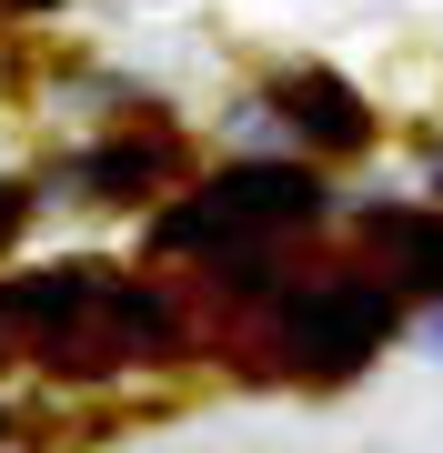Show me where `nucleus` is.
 Here are the masks:
<instances>
[{"label": "nucleus", "instance_id": "obj_3", "mask_svg": "<svg viewBox=\"0 0 443 453\" xmlns=\"http://www.w3.org/2000/svg\"><path fill=\"white\" fill-rule=\"evenodd\" d=\"M282 121H293L302 142H323V151H363L373 142V111H363L332 71H293V81H282Z\"/></svg>", "mask_w": 443, "mask_h": 453}, {"label": "nucleus", "instance_id": "obj_6", "mask_svg": "<svg viewBox=\"0 0 443 453\" xmlns=\"http://www.w3.org/2000/svg\"><path fill=\"white\" fill-rule=\"evenodd\" d=\"M11 11H50V0H11Z\"/></svg>", "mask_w": 443, "mask_h": 453}, {"label": "nucleus", "instance_id": "obj_2", "mask_svg": "<svg viewBox=\"0 0 443 453\" xmlns=\"http://www.w3.org/2000/svg\"><path fill=\"white\" fill-rule=\"evenodd\" d=\"M383 333H393V292L383 282H312L302 303L282 312V342H293V363L312 383L363 372V353H383Z\"/></svg>", "mask_w": 443, "mask_h": 453}, {"label": "nucleus", "instance_id": "obj_7", "mask_svg": "<svg viewBox=\"0 0 443 453\" xmlns=\"http://www.w3.org/2000/svg\"><path fill=\"white\" fill-rule=\"evenodd\" d=\"M0 434H11V423H0Z\"/></svg>", "mask_w": 443, "mask_h": 453}, {"label": "nucleus", "instance_id": "obj_1", "mask_svg": "<svg viewBox=\"0 0 443 453\" xmlns=\"http://www.w3.org/2000/svg\"><path fill=\"white\" fill-rule=\"evenodd\" d=\"M323 211V181L312 172H282V162H242V172H222L202 202H181L172 222H162V242H242V232H293ZM212 252V262H222Z\"/></svg>", "mask_w": 443, "mask_h": 453}, {"label": "nucleus", "instance_id": "obj_5", "mask_svg": "<svg viewBox=\"0 0 443 453\" xmlns=\"http://www.w3.org/2000/svg\"><path fill=\"white\" fill-rule=\"evenodd\" d=\"M162 162H172V142H121V151H101V162H91V181H101V202H121L132 181H151Z\"/></svg>", "mask_w": 443, "mask_h": 453}, {"label": "nucleus", "instance_id": "obj_4", "mask_svg": "<svg viewBox=\"0 0 443 453\" xmlns=\"http://www.w3.org/2000/svg\"><path fill=\"white\" fill-rule=\"evenodd\" d=\"M373 252L393 262L403 292H443V222L433 211H373Z\"/></svg>", "mask_w": 443, "mask_h": 453}]
</instances>
